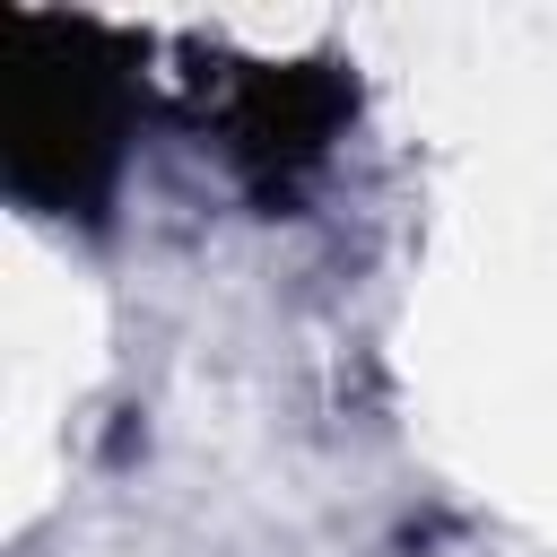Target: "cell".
<instances>
[{
	"instance_id": "cell-1",
	"label": "cell",
	"mask_w": 557,
	"mask_h": 557,
	"mask_svg": "<svg viewBox=\"0 0 557 557\" xmlns=\"http://www.w3.org/2000/svg\"><path fill=\"white\" fill-rule=\"evenodd\" d=\"M148 44L104 17L0 9V183L17 209L104 226L139 148Z\"/></svg>"
},
{
	"instance_id": "cell-2",
	"label": "cell",
	"mask_w": 557,
	"mask_h": 557,
	"mask_svg": "<svg viewBox=\"0 0 557 557\" xmlns=\"http://www.w3.org/2000/svg\"><path fill=\"white\" fill-rule=\"evenodd\" d=\"M200 122L218 165L261 200L296 209L305 183L331 165V148L357 122V70L313 52V61H218L200 70Z\"/></svg>"
}]
</instances>
